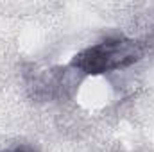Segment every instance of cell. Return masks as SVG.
<instances>
[{
    "mask_svg": "<svg viewBox=\"0 0 154 152\" xmlns=\"http://www.w3.org/2000/svg\"><path fill=\"white\" fill-rule=\"evenodd\" d=\"M7 152H36L32 147H27V145H20V147H14V149H11V150Z\"/></svg>",
    "mask_w": 154,
    "mask_h": 152,
    "instance_id": "obj_2",
    "label": "cell"
},
{
    "mask_svg": "<svg viewBox=\"0 0 154 152\" xmlns=\"http://www.w3.org/2000/svg\"><path fill=\"white\" fill-rule=\"evenodd\" d=\"M142 54L143 52L138 41L115 36L81 50L72 57L70 66L86 75H100L134 65Z\"/></svg>",
    "mask_w": 154,
    "mask_h": 152,
    "instance_id": "obj_1",
    "label": "cell"
}]
</instances>
